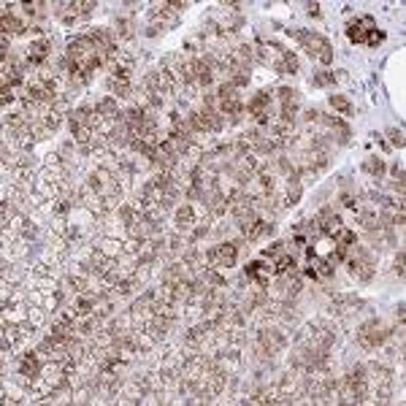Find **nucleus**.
<instances>
[{
  "instance_id": "obj_6",
  "label": "nucleus",
  "mask_w": 406,
  "mask_h": 406,
  "mask_svg": "<svg viewBox=\"0 0 406 406\" xmlns=\"http://www.w3.org/2000/svg\"><path fill=\"white\" fill-rule=\"evenodd\" d=\"M371 30H376L374 16H360V19H355L352 25L347 27V35H349V41H355V44H366V38H368Z\"/></svg>"
},
{
  "instance_id": "obj_22",
  "label": "nucleus",
  "mask_w": 406,
  "mask_h": 406,
  "mask_svg": "<svg viewBox=\"0 0 406 406\" xmlns=\"http://www.w3.org/2000/svg\"><path fill=\"white\" fill-rule=\"evenodd\" d=\"M393 176H395V182H398V184H403V165H395L393 168Z\"/></svg>"
},
{
  "instance_id": "obj_15",
  "label": "nucleus",
  "mask_w": 406,
  "mask_h": 406,
  "mask_svg": "<svg viewBox=\"0 0 406 406\" xmlns=\"http://www.w3.org/2000/svg\"><path fill=\"white\" fill-rule=\"evenodd\" d=\"M333 236H336L338 247H352V244H355V230H341V228H338Z\"/></svg>"
},
{
  "instance_id": "obj_8",
  "label": "nucleus",
  "mask_w": 406,
  "mask_h": 406,
  "mask_svg": "<svg viewBox=\"0 0 406 406\" xmlns=\"http://www.w3.org/2000/svg\"><path fill=\"white\" fill-rule=\"evenodd\" d=\"M52 52V41H35V44H30V49H27V60H30L33 65H38V62H44L46 60V54Z\"/></svg>"
},
{
  "instance_id": "obj_20",
  "label": "nucleus",
  "mask_w": 406,
  "mask_h": 406,
  "mask_svg": "<svg viewBox=\"0 0 406 406\" xmlns=\"http://www.w3.org/2000/svg\"><path fill=\"white\" fill-rule=\"evenodd\" d=\"M387 136H390L393 146H398V149L403 146V130H395V127H393V130H387Z\"/></svg>"
},
{
  "instance_id": "obj_3",
  "label": "nucleus",
  "mask_w": 406,
  "mask_h": 406,
  "mask_svg": "<svg viewBox=\"0 0 406 406\" xmlns=\"http://www.w3.org/2000/svg\"><path fill=\"white\" fill-rule=\"evenodd\" d=\"M357 341H360L366 349H374V347H379L384 338H387V333H384V328L376 323V319H368V323H363L360 328H357Z\"/></svg>"
},
{
  "instance_id": "obj_14",
  "label": "nucleus",
  "mask_w": 406,
  "mask_h": 406,
  "mask_svg": "<svg viewBox=\"0 0 406 406\" xmlns=\"http://www.w3.org/2000/svg\"><path fill=\"white\" fill-rule=\"evenodd\" d=\"M3 30L6 33H25V25L11 14H3Z\"/></svg>"
},
{
  "instance_id": "obj_4",
  "label": "nucleus",
  "mask_w": 406,
  "mask_h": 406,
  "mask_svg": "<svg viewBox=\"0 0 406 406\" xmlns=\"http://www.w3.org/2000/svg\"><path fill=\"white\" fill-rule=\"evenodd\" d=\"M209 263H214L217 268H230L236 263V244H217L209 249Z\"/></svg>"
},
{
  "instance_id": "obj_18",
  "label": "nucleus",
  "mask_w": 406,
  "mask_h": 406,
  "mask_svg": "<svg viewBox=\"0 0 406 406\" xmlns=\"http://www.w3.org/2000/svg\"><path fill=\"white\" fill-rule=\"evenodd\" d=\"M263 254H266V258H276V260H279L282 254H287V252H285V244H271V247L263 252Z\"/></svg>"
},
{
  "instance_id": "obj_17",
  "label": "nucleus",
  "mask_w": 406,
  "mask_h": 406,
  "mask_svg": "<svg viewBox=\"0 0 406 406\" xmlns=\"http://www.w3.org/2000/svg\"><path fill=\"white\" fill-rule=\"evenodd\" d=\"M336 79H333V73H328V71H319L317 76H314V87H328V84H333Z\"/></svg>"
},
{
  "instance_id": "obj_5",
  "label": "nucleus",
  "mask_w": 406,
  "mask_h": 406,
  "mask_svg": "<svg viewBox=\"0 0 406 406\" xmlns=\"http://www.w3.org/2000/svg\"><path fill=\"white\" fill-rule=\"evenodd\" d=\"M249 114L258 117V122H268L271 119V90H260L258 95L249 100Z\"/></svg>"
},
{
  "instance_id": "obj_2",
  "label": "nucleus",
  "mask_w": 406,
  "mask_h": 406,
  "mask_svg": "<svg viewBox=\"0 0 406 406\" xmlns=\"http://www.w3.org/2000/svg\"><path fill=\"white\" fill-rule=\"evenodd\" d=\"M376 271V263H374V254L368 249H355V258L349 260V276L357 279V282H368Z\"/></svg>"
},
{
  "instance_id": "obj_10",
  "label": "nucleus",
  "mask_w": 406,
  "mask_h": 406,
  "mask_svg": "<svg viewBox=\"0 0 406 406\" xmlns=\"http://www.w3.org/2000/svg\"><path fill=\"white\" fill-rule=\"evenodd\" d=\"M176 225L179 230H190L195 225V214H193V206L182 203V209H176Z\"/></svg>"
},
{
  "instance_id": "obj_23",
  "label": "nucleus",
  "mask_w": 406,
  "mask_h": 406,
  "mask_svg": "<svg viewBox=\"0 0 406 406\" xmlns=\"http://www.w3.org/2000/svg\"><path fill=\"white\" fill-rule=\"evenodd\" d=\"M306 11H309L311 16H319V3H309V6H306Z\"/></svg>"
},
{
  "instance_id": "obj_12",
  "label": "nucleus",
  "mask_w": 406,
  "mask_h": 406,
  "mask_svg": "<svg viewBox=\"0 0 406 406\" xmlns=\"http://www.w3.org/2000/svg\"><path fill=\"white\" fill-rule=\"evenodd\" d=\"M363 168H366L371 176H376V179H382V174H384V163H382L379 157H368L366 163H363Z\"/></svg>"
},
{
  "instance_id": "obj_21",
  "label": "nucleus",
  "mask_w": 406,
  "mask_h": 406,
  "mask_svg": "<svg viewBox=\"0 0 406 406\" xmlns=\"http://www.w3.org/2000/svg\"><path fill=\"white\" fill-rule=\"evenodd\" d=\"M395 273L403 276V249H398V258H395Z\"/></svg>"
},
{
  "instance_id": "obj_7",
  "label": "nucleus",
  "mask_w": 406,
  "mask_h": 406,
  "mask_svg": "<svg viewBox=\"0 0 406 406\" xmlns=\"http://www.w3.org/2000/svg\"><path fill=\"white\" fill-rule=\"evenodd\" d=\"M338 225H341V220H338V214H333L330 209H323L317 214V220H314L317 233H325V236H333L338 230Z\"/></svg>"
},
{
  "instance_id": "obj_1",
  "label": "nucleus",
  "mask_w": 406,
  "mask_h": 406,
  "mask_svg": "<svg viewBox=\"0 0 406 406\" xmlns=\"http://www.w3.org/2000/svg\"><path fill=\"white\" fill-rule=\"evenodd\" d=\"M290 33L306 46L309 57H314L319 65H330V60H333V46H330V41L325 38V35H319V33H306V30H290Z\"/></svg>"
},
{
  "instance_id": "obj_13",
  "label": "nucleus",
  "mask_w": 406,
  "mask_h": 406,
  "mask_svg": "<svg viewBox=\"0 0 406 406\" xmlns=\"http://www.w3.org/2000/svg\"><path fill=\"white\" fill-rule=\"evenodd\" d=\"M330 106H333L336 111H341L344 117H349V114H352V103H349L344 95H330Z\"/></svg>"
},
{
  "instance_id": "obj_9",
  "label": "nucleus",
  "mask_w": 406,
  "mask_h": 406,
  "mask_svg": "<svg viewBox=\"0 0 406 406\" xmlns=\"http://www.w3.org/2000/svg\"><path fill=\"white\" fill-rule=\"evenodd\" d=\"M109 90L117 92L119 98H127L130 95V84H127L125 73H111V76H109Z\"/></svg>"
},
{
  "instance_id": "obj_16",
  "label": "nucleus",
  "mask_w": 406,
  "mask_h": 406,
  "mask_svg": "<svg viewBox=\"0 0 406 406\" xmlns=\"http://www.w3.org/2000/svg\"><path fill=\"white\" fill-rule=\"evenodd\" d=\"M282 62H285V71L298 73V57H295L292 52H287V49H285V54H282Z\"/></svg>"
},
{
  "instance_id": "obj_11",
  "label": "nucleus",
  "mask_w": 406,
  "mask_h": 406,
  "mask_svg": "<svg viewBox=\"0 0 406 406\" xmlns=\"http://www.w3.org/2000/svg\"><path fill=\"white\" fill-rule=\"evenodd\" d=\"M19 371H22V376H38V357H35L33 352L30 355H25L22 357V363H19Z\"/></svg>"
},
{
  "instance_id": "obj_19",
  "label": "nucleus",
  "mask_w": 406,
  "mask_h": 406,
  "mask_svg": "<svg viewBox=\"0 0 406 406\" xmlns=\"http://www.w3.org/2000/svg\"><path fill=\"white\" fill-rule=\"evenodd\" d=\"M384 41V33L382 30H371L368 33V38H366V46H379Z\"/></svg>"
}]
</instances>
